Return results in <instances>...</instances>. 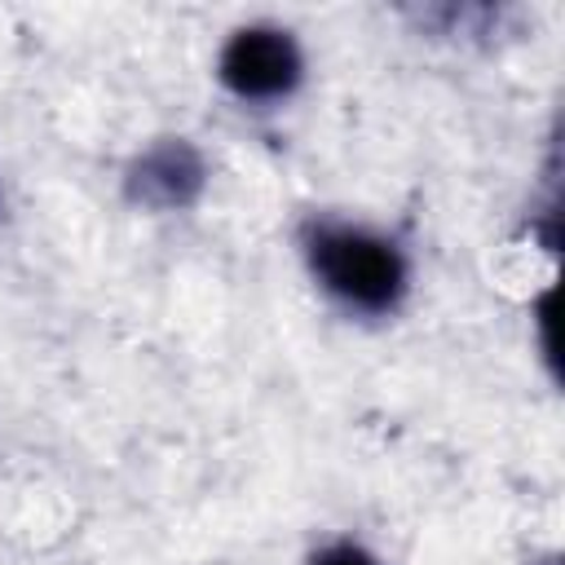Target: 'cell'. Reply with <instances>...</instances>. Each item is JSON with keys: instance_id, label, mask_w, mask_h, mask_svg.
<instances>
[{"instance_id": "obj_4", "label": "cell", "mask_w": 565, "mask_h": 565, "mask_svg": "<svg viewBox=\"0 0 565 565\" xmlns=\"http://www.w3.org/2000/svg\"><path fill=\"white\" fill-rule=\"evenodd\" d=\"M313 565H375V561H371L362 547H353V543H340V547H327V552H322Z\"/></svg>"}, {"instance_id": "obj_2", "label": "cell", "mask_w": 565, "mask_h": 565, "mask_svg": "<svg viewBox=\"0 0 565 565\" xmlns=\"http://www.w3.org/2000/svg\"><path fill=\"white\" fill-rule=\"evenodd\" d=\"M221 79L252 102L282 97L300 84V49L287 31L274 26H247L238 31L221 53Z\"/></svg>"}, {"instance_id": "obj_1", "label": "cell", "mask_w": 565, "mask_h": 565, "mask_svg": "<svg viewBox=\"0 0 565 565\" xmlns=\"http://www.w3.org/2000/svg\"><path fill=\"white\" fill-rule=\"evenodd\" d=\"M309 260L313 274L353 309L384 313L397 305L406 287V265L402 252L366 230L349 225H318L309 234Z\"/></svg>"}, {"instance_id": "obj_3", "label": "cell", "mask_w": 565, "mask_h": 565, "mask_svg": "<svg viewBox=\"0 0 565 565\" xmlns=\"http://www.w3.org/2000/svg\"><path fill=\"white\" fill-rule=\"evenodd\" d=\"M150 163H177V181H181V177L199 181V163H194V154H190V150H181V146H168V150L150 154ZM159 181L168 185V203H172V199H181V190L172 185V168H163V172H159Z\"/></svg>"}]
</instances>
